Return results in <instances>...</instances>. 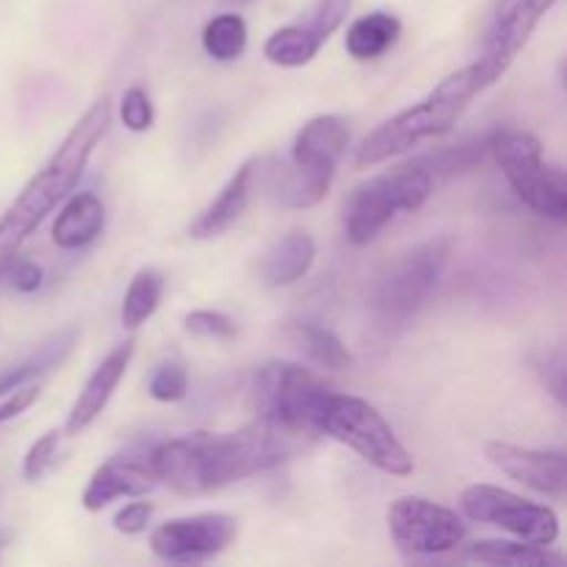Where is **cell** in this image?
<instances>
[{
  "label": "cell",
  "instance_id": "36",
  "mask_svg": "<svg viewBox=\"0 0 567 567\" xmlns=\"http://www.w3.org/2000/svg\"><path fill=\"white\" fill-rule=\"evenodd\" d=\"M238 3H247V0H238Z\"/></svg>",
  "mask_w": 567,
  "mask_h": 567
},
{
  "label": "cell",
  "instance_id": "9",
  "mask_svg": "<svg viewBox=\"0 0 567 567\" xmlns=\"http://www.w3.org/2000/svg\"><path fill=\"white\" fill-rule=\"evenodd\" d=\"M332 388L299 363L275 360L255 374L249 404L255 415L299 435L319 437V415Z\"/></svg>",
  "mask_w": 567,
  "mask_h": 567
},
{
  "label": "cell",
  "instance_id": "22",
  "mask_svg": "<svg viewBox=\"0 0 567 567\" xmlns=\"http://www.w3.org/2000/svg\"><path fill=\"white\" fill-rule=\"evenodd\" d=\"M402 37V22L391 11H369L358 17L347 31V53L358 61H374L385 55Z\"/></svg>",
  "mask_w": 567,
  "mask_h": 567
},
{
  "label": "cell",
  "instance_id": "5",
  "mask_svg": "<svg viewBox=\"0 0 567 567\" xmlns=\"http://www.w3.org/2000/svg\"><path fill=\"white\" fill-rule=\"evenodd\" d=\"M349 144V125L338 114H319L302 125L291 144V164L277 186L282 208H313L330 194Z\"/></svg>",
  "mask_w": 567,
  "mask_h": 567
},
{
  "label": "cell",
  "instance_id": "24",
  "mask_svg": "<svg viewBox=\"0 0 567 567\" xmlns=\"http://www.w3.org/2000/svg\"><path fill=\"white\" fill-rule=\"evenodd\" d=\"M324 44L327 39L321 37L316 28H310L308 22H293V25L277 28V31L266 39L264 55L271 64L286 66V70H297V66L310 64Z\"/></svg>",
  "mask_w": 567,
  "mask_h": 567
},
{
  "label": "cell",
  "instance_id": "29",
  "mask_svg": "<svg viewBox=\"0 0 567 567\" xmlns=\"http://www.w3.org/2000/svg\"><path fill=\"white\" fill-rule=\"evenodd\" d=\"M155 402H181L188 391V374L181 363H164L155 369L147 385Z\"/></svg>",
  "mask_w": 567,
  "mask_h": 567
},
{
  "label": "cell",
  "instance_id": "17",
  "mask_svg": "<svg viewBox=\"0 0 567 567\" xmlns=\"http://www.w3.org/2000/svg\"><path fill=\"white\" fill-rule=\"evenodd\" d=\"M258 169H260V161L249 158L233 172L230 181L221 186V192L216 194L214 203H210L208 208H205L192 225H188V236H192L194 241H210V238L221 236L227 227H233L238 219H241L244 210L249 208V199H252Z\"/></svg>",
  "mask_w": 567,
  "mask_h": 567
},
{
  "label": "cell",
  "instance_id": "33",
  "mask_svg": "<svg viewBox=\"0 0 567 567\" xmlns=\"http://www.w3.org/2000/svg\"><path fill=\"white\" fill-rule=\"evenodd\" d=\"M150 518H153V504H150V502H131V504H125L122 509H116L114 529L120 532V535L136 537V535H142L144 529H147Z\"/></svg>",
  "mask_w": 567,
  "mask_h": 567
},
{
  "label": "cell",
  "instance_id": "21",
  "mask_svg": "<svg viewBox=\"0 0 567 567\" xmlns=\"http://www.w3.org/2000/svg\"><path fill=\"white\" fill-rule=\"evenodd\" d=\"M286 336L310 363L321 365V369L343 371L354 363L347 343H343L330 327L319 324V321H291V324L286 327Z\"/></svg>",
  "mask_w": 567,
  "mask_h": 567
},
{
  "label": "cell",
  "instance_id": "32",
  "mask_svg": "<svg viewBox=\"0 0 567 567\" xmlns=\"http://www.w3.org/2000/svg\"><path fill=\"white\" fill-rule=\"evenodd\" d=\"M349 11H352V0H316V6L308 11L305 22L310 28H316L324 39H330L347 22Z\"/></svg>",
  "mask_w": 567,
  "mask_h": 567
},
{
  "label": "cell",
  "instance_id": "23",
  "mask_svg": "<svg viewBox=\"0 0 567 567\" xmlns=\"http://www.w3.org/2000/svg\"><path fill=\"white\" fill-rule=\"evenodd\" d=\"M474 563L493 567H557L565 563L551 546H535L526 540H480L468 548Z\"/></svg>",
  "mask_w": 567,
  "mask_h": 567
},
{
  "label": "cell",
  "instance_id": "30",
  "mask_svg": "<svg viewBox=\"0 0 567 567\" xmlns=\"http://www.w3.org/2000/svg\"><path fill=\"white\" fill-rule=\"evenodd\" d=\"M120 120L122 125L133 133H144L153 127L155 111H153V103H150V94L144 92L142 86H131L125 94H122Z\"/></svg>",
  "mask_w": 567,
  "mask_h": 567
},
{
  "label": "cell",
  "instance_id": "1",
  "mask_svg": "<svg viewBox=\"0 0 567 567\" xmlns=\"http://www.w3.org/2000/svg\"><path fill=\"white\" fill-rule=\"evenodd\" d=\"M310 443L313 437L286 430L275 421L255 419L252 424L225 435L197 432L161 443L150 452V465L172 493L197 498L277 468Z\"/></svg>",
  "mask_w": 567,
  "mask_h": 567
},
{
  "label": "cell",
  "instance_id": "31",
  "mask_svg": "<svg viewBox=\"0 0 567 567\" xmlns=\"http://www.w3.org/2000/svg\"><path fill=\"white\" fill-rule=\"evenodd\" d=\"M183 321H186V330L192 332V336L214 338V341H230L238 332L236 321H233L230 316L219 313V310H194V313H188Z\"/></svg>",
  "mask_w": 567,
  "mask_h": 567
},
{
  "label": "cell",
  "instance_id": "25",
  "mask_svg": "<svg viewBox=\"0 0 567 567\" xmlns=\"http://www.w3.org/2000/svg\"><path fill=\"white\" fill-rule=\"evenodd\" d=\"M164 297V275L158 269H138L122 299L120 319L125 330H138L158 310Z\"/></svg>",
  "mask_w": 567,
  "mask_h": 567
},
{
  "label": "cell",
  "instance_id": "4",
  "mask_svg": "<svg viewBox=\"0 0 567 567\" xmlns=\"http://www.w3.org/2000/svg\"><path fill=\"white\" fill-rule=\"evenodd\" d=\"M452 244L446 238H430L402 249L377 269L371 280L369 305L382 327H402L413 319L446 271Z\"/></svg>",
  "mask_w": 567,
  "mask_h": 567
},
{
  "label": "cell",
  "instance_id": "18",
  "mask_svg": "<svg viewBox=\"0 0 567 567\" xmlns=\"http://www.w3.org/2000/svg\"><path fill=\"white\" fill-rule=\"evenodd\" d=\"M316 264V241L302 230H293L271 244L258 260V280L266 288H288L302 280Z\"/></svg>",
  "mask_w": 567,
  "mask_h": 567
},
{
  "label": "cell",
  "instance_id": "3",
  "mask_svg": "<svg viewBox=\"0 0 567 567\" xmlns=\"http://www.w3.org/2000/svg\"><path fill=\"white\" fill-rule=\"evenodd\" d=\"M480 92H485V89H482L474 64L452 72L424 100L399 111L396 116L382 122L377 131H371L358 147L354 164L360 169H369V166L385 164V161L408 153L426 138L449 133Z\"/></svg>",
  "mask_w": 567,
  "mask_h": 567
},
{
  "label": "cell",
  "instance_id": "27",
  "mask_svg": "<svg viewBox=\"0 0 567 567\" xmlns=\"http://www.w3.org/2000/svg\"><path fill=\"white\" fill-rule=\"evenodd\" d=\"M61 435H64V432L50 430L44 432L37 443H31V449H28L25 457H22V476H25L28 482H39L50 474V468H53L55 460H59Z\"/></svg>",
  "mask_w": 567,
  "mask_h": 567
},
{
  "label": "cell",
  "instance_id": "6",
  "mask_svg": "<svg viewBox=\"0 0 567 567\" xmlns=\"http://www.w3.org/2000/svg\"><path fill=\"white\" fill-rule=\"evenodd\" d=\"M487 150L526 208L554 221L567 219V177L563 169L546 164L543 144L535 133L498 127L487 136Z\"/></svg>",
  "mask_w": 567,
  "mask_h": 567
},
{
  "label": "cell",
  "instance_id": "20",
  "mask_svg": "<svg viewBox=\"0 0 567 567\" xmlns=\"http://www.w3.org/2000/svg\"><path fill=\"white\" fill-rule=\"evenodd\" d=\"M78 338H81V332H78L75 327L53 332V336L44 338V341L39 343V347L33 349L25 360H20V363H14V365H9V369L0 371V396L17 391V388L28 385V382L39 380V377L50 374V371L61 369V365L66 363V358L72 354V349H75Z\"/></svg>",
  "mask_w": 567,
  "mask_h": 567
},
{
  "label": "cell",
  "instance_id": "11",
  "mask_svg": "<svg viewBox=\"0 0 567 567\" xmlns=\"http://www.w3.org/2000/svg\"><path fill=\"white\" fill-rule=\"evenodd\" d=\"M388 532L410 557H441L465 540L463 518L424 496L396 498L388 507Z\"/></svg>",
  "mask_w": 567,
  "mask_h": 567
},
{
  "label": "cell",
  "instance_id": "34",
  "mask_svg": "<svg viewBox=\"0 0 567 567\" xmlns=\"http://www.w3.org/2000/svg\"><path fill=\"white\" fill-rule=\"evenodd\" d=\"M6 277H11V286H14V291L33 293V291H39V288H42L44 271H42V266L33 264V260L17 258L14 264L9 266V271H6Z\"/></svg>",
  "mask_w": 567,
  "mask_h": 567
},
{
  "label": "cell",
  "instance_id": "35",
  "mask_svg": "<svg viewBox=\"0 0 567 567\" xmlns=\"http://www.w3.org/2000/svg\"><path fill=\"white\" fill-rule=\"evenodd\" d=\"M37 399H39V388H33V385H22V388H17V391L6 393V399L0 402V426H3L6 421H11V419H17V415L25 413V410L31 408Z\"/></svg>",
  "mask_w": 567,
  "mask_h": 567
},
{
  "label": "cell",
  "instance_id": "13",
  "mask_svg": "<svg viewBox=\"0 0 567 567\" xmlns=\"http://www.w3.org/2000/svg\"><path fill=\"white\" fill-rule=\"evenodd\" d=\"M554 3L557 0H502L498 3L496 20L487 33L485 53L480 61H474L482 89L502 81L504 72L513 66V61L518 59V53L526 48L543 17L554 9Z\"/></svg>",
  "mask_w": 567,
  "mask_h": 567
},
{
  "label": "cell",
  "instance_id": "12",
  "mask_svg": "<svg viewBox=\"0 0 567 567\" xmlns=\"http://www.w3.org/2000/svg\"><path fill=\"white\" fill-rule=\"evenodd\" d=\"M238 520L227 513H199L155 526L150 548L164 563L194 565L214 559L236 540Z\"/></svg>",
  "mask_w": 567,
  "mask_h": 567
},
{
  "label": "cell",
  "instance_id": "14",
  "mask_svg": "<svg viewBox=\"0 0 567 567\" xmlns=\"http://www.w3.org/2000/svg\"><path fill=\"white\" fill-rule=\"evenodd\" d=\"M487 460L518 485L548 498H563L567 491V465L563 452L524 449L507 441H491L485 446Z\"/></svg>",
  "mask_w": 567,
  "mask_h": 567
},
{
  "label": "cell",
  "instance_id": "15",
  "mask_svg": "<svg viewBox=\"0 0 567 567\" xmlns=\"http://www.w3.org/2000/svg\"><path fill=\"white\" fill-rule=\"evenodd\" d=\"M158 485L150 457H114L97 465L81 493V507L86 513H103L116 498H142Z\"/></svg>",
  "mask_w": 567,
  "mask_h": 567
},
{
  "label": "cell",
  "instance_id": "28",
  "mask_svg": "<svg viewBox=\"0 0 567 567\" xmlns=\"http://www.w3.org/2000/svg\"><path fill=\"white\" fill-rule=\"evenodd\" d=\"M532 365L540 374V382L546 391L557 399L559 404L567 402V363L563 349H540L532 354Z\"/></svg>",
  "mask_w": 567,
  "mask_h": 567
},
{
  "label": "cell",
  "instance_id": "2",
  "mask_svg": "<svg viewBox=\"0 0 567 567\" xmlns=\"http://www.w3.org/2000/svg\"><path fill=\"white\" fill-rule=\"evenodd\" d=\"M109 125L111 100L100 97L97 103H92L83 111L81 120L72 125L64 142L59 144V150L50 155L48 164L22 186L14 203L0 216V280H3L9 266L17 260L22 244L33 236V230L48 219V214H53V208L61 199L70 197V192L78 186L83 169H86L89 158H92L94 147H97L100 138L109 131Z\"/></svg>",
  "mask_w": 567,
  "mask_h": 567
},
{
  "label": "cell",
  "instance_id": "16",
  "mask_svg": "<svg viewBox=\"0 0 567 567\" xmlns=\"http://www.w3.org/2000/svg\"><path fill=\"white\" fill-rule=\"evenodd\" d=\"M133 352H136V341L131 338V341H125L122 347L111 349V352L105 354L103 363L92 371L86 385L81 388L78 399L72 402L70 415H66L64 424V435H81V432H86L89 426L100 419V413L109 408L111 396H114V391L120 388V382L125 380Z\"/></svg>",
  "mask_w": 567,
  "mask_h": 567
},
{
  "label": "cell",
  "instance_id": "7",
  "mask_svg": "<svg viewBox=\"0 0 567 567\" xmlns=\"http://www.w3.org/2000/svg\"><path fill=\"white\" fill-rule=\"evenodd\" d=\"M319 435L349 446L382 474L410 476L415 468L413 457L385 415L360 396L330 391L319 415Z\"/></svg>",
  "mask_w": 567,
  "mask_h": 567
},
{
  "label": "cell",
  "instance_id": "19",
  "mask_svg": "<svg viewBox=\"0 0 567 567\" xmlns=\"http://www.w3.org/2000/svg\"><path fill=\"white\" fill-rule=\"evenodd\" d=\"M103 227H105L103 199H100L94 192H78L72 194V197L64 203V208L59 210L50 236H53L55 247L72 252V249L89 247V244L103 233Z\"/></svg>",
  "mask_w": 567,
  "mask_h": 567
},
{
  "label": "cell",
  "instance_id": "8",
  "mask_svg": "<svg viewBox=\"0 0 567 567\" xmlns=\"http://www.w3.org/2000/svg\"><path fill=\"white\" fill-rule=\"evenodd\" d=\"M435 177L419 164L396 166L391 172L360 183L347 203V238L354 247L374 241L399 214H413L430 199Z\"/></svg>",
  "mask_w": 567,
  "mask_h": 567
},
{
  "label": "cell",
  "instance_id": "10",
  "mask_svg": "<svg viewBox=\"0 0 567 567\" xmlns=\"http://www.w3.org/2000/svg\"><path fill=\"white\" fill-rule=\"evenodd\" d=\"M460 509L465 518L504 529L518 540L535 546H554L559 540V515L548 504L509 493L496 485H471L460 493Z\"/></svg>",
  "mask_w": 567,
  "mask_h": 567
},
{
  "label": "cell",
  "instance_id": "26",
  "mask_svg": "<svg viewBox=\"0 0 567 567\" xmlns=\"http://www.w3.org/2000/svg\"><path fill=\"white\" fill-rule=\"evenodd\" d=\"M247 22L241 14H216L203 28V48L214 61H236L247 50Z\"/></svg>",
  "mask_w": 567,
  "mask_h": 567
}]
</instances>
